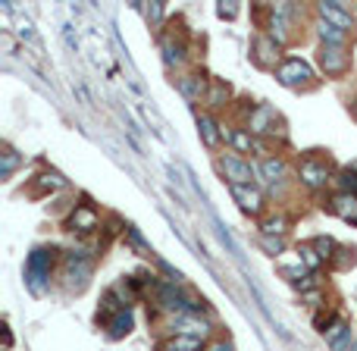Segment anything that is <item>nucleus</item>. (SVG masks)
I'll list each match as a JSON object with an SVG mask.
<instances>
[{"mask_svg":"<svg viewBox=\"0 0 357 351\" xmlns=\"http://www.w3.org/2000/svg\"><path fill=\"white\" fill-rule=\"evenodd\" d=\"M148 16H151V19H154V22H160V16H163V6H160V3L148 6Z\"/></svg>","mask_w":357,"mask_h":351,"instance_id":"obj_30","label":"nucleus"},{"mask_svg":"<svg viewBox=\"0 0 357 351\" xmlns=\"http://www.w3.org/2000/svg\"><path fill=\"white\" fill-rule=\"evenodd\" d=\"M276 79L282 82V85H289V88L310 85V79H314V69H310V63H304L301 57H289V60L279 63Z\"/></svg>","mask_w":357,"mask_h":351,"instance_id":"obj_3","label":"nucleus"},{"mask_svg":"<svg viewBox=\"0 0 357 351\" xmlns=\"http://www.w3.org/2000/svg\"><path fill=\"white\" fill-rule=\"evenodd\" d=\"M333 214L342 216L345 223H354L357 226V195L354 191H339V195H333Z\"/></svg>","mask_w":357,"mask_h":351,"instance_id":"obj_11","label":"nucleus"},{"mask_svg":"<svg viewBox=\"0 0 357 351\" xmlns=\"http://www.w3.org/2000/svg\"><path fill=\"white\" fill-rule=\"evenodd\" d=\"M226 100H229V85H226V82H220V79H213V82H210L207 107H213V110H216V107H222Z\"/></svg>","mask_w":357,"mask_h":351,"instance_id":"obj_22","label":"nucleus"},{"mask_svg":"<svg viewBox=\"0 0 357 351\" xmlns=\"http://www.w3.org/2000/svg\"><path fill=\"white\" fill-rule=\"evenodd\" d=\"M107 329H110L113 339H123V336L132 329V317H129V311H119V314L113 317L110 323H107Z\"/></svg>","mask_w":357,"mask_h":351,"instance_id":"obj_23","label":"nucleus"},{"mask_svg":"<svg viewBox=\"0 0 357 351\" xmlns=\"http://www.w3.org/2000/svg\"><path fill=\"white\" fill-rule=\"evenodd\" d=\"M348 63H351V57H348L345 47H335V44H320V66L326 75H342L348 73Z\"/></svg>","mask_w":357,"mask_h":351,"instance_id":"obj_5","label":"nucleus"},{"mask_svg":"<svg viewBox=\"0 0 357 351\" xmlns=\"http://www.w3.org/2000/svg\"><path fill=\"white\" fill-rule=\"evenodd\" d=\"M216 167H220V173L229 179V185H251L254 182V173H257V170H254L251 163L245 160V157L235 154V151H232V154H220Z\"/></svg>","mask_w":357,"mask_h":351,"instance_id":"obj_2","label":"nucleus"},{"mask_svg":"<svg viewBox=\"0 0 357 351\" xmlns=\"http://www.w3.org/2000/svg\"><path fill=\"white\" fill-rule=\"evenodd\" d=\"M254 57L260 66H276L279 60V41L273 35H257L254 38Z\"/></svg>","mask_w":357,"mask_h":351,"instance_id":"obj_9","label":"nucleus"},{"mask_svg":"<svg viewBox=\"0 0 357 351\" xmlns=\"http://www.w3.org/2000/svg\"><path fill=\"white\" fill-rule=\"evenodd\" d=\"M317 31H320L323 44H335V47H345V44H348V31H342L339 25H329V22H323V19H320Z\"/></svg>","mask_w":357,"mask_h":351,"instance_id":"obj_20","label":"nucleus"},{"mask_svg":"<svg viewBox=\"0 0 357 351\" xmlns=\"http://www.w3.org/2000/svg\"><path fill=\"white\" fill-rule=\"evenodd\" d=\"M310 248H314V251L320 254V260H333L335 241H333V239H323V235H320V239H314V245H310Z\"/></svg>","mask_w":357,"mask_h":351,"instance_id":"obj_24","label":"nucleus"},{"mask_svg":"<svg viewBox=\"0 0 357 351\" xmlns=\"http://www.w3.org/2000/svg\"><path fill=\"white\" fill-rule=\"evenodd\" d=\"M276 110L273 107H257V110H251V119H248V129L251 132H276Z\"/></svg>","mask_w":357,"mask_h":351,"instance_id":"obj_16","label":"nucleus"},{"mask_svg":"<svg viewBox=\"0 0 357 351\" xmlns=\"http://www.w3.org/2000/svg\"><path fill=\"white\" fill-rule=\"evenodd\" d=\"M298 254H301V260H304V267H307V270H317V267H320V254L314 251V248H298Z\"/></svg>","mask_w":357,"mask_h":351,"instance_id":"obj_26","label":"nucleus"},{"mask_svg":"<svg viewBox=\"0 0 357 351\" xmlns=\"http://www.w3.org/2000/svg\"><path fill=\"white\" fill-rule=\"evenodd\" d=\"M16 167H19V157H16V151H10V148H6V151H3V163H0V176L6 179V176H10Z\"/></svg>","mask_w":357,"mask_h":351,"instance_id":"obj_25","label":"nucleus"},{"mask_svg":"<svg viewBox=\"0 0 357 351\" xmlns=\"http://www.w3.org/2000/svg\"><path fill=\"white\" fill-rule=\"evenodd\" d=\"M204 339L201 336H169V339H163L157 351H201Z\"/></svg>","mask_w":357,"mask_h":351,"instance_id":"obj_18","label":"nucleus"},{"mask_svg":"<svg viewBox=\"0 0 357 351\" xmlns=\"http://www.w3.org/2000/svg\"><path fill=\"white\" fill-rule=\"evenodd\" d=\"M323 336H326V345L333 351H348V345H351V323H348L345 317H335V320L323 329Z\"/></svg>","mask_w":357,"mask_h":351,"instance_id":"obj_7","label":"nucleus"},{"mask_svg":"<svg viewBox=\"0 0 357 351\" xmlns=\"http://www.w3.org/2000/svg\"><path fill=\"white\" fill-rule=\"evenodd\" d=\"M257 176L270 185H279V182H285V176H289V167H285L282 157H264V160L257 163Z\"/></svg>","mask_w":357,"mask_h":351,"instance_id":"obj_10","label":"nucleus"},{"mask_svg":"<svg viewBox=\"0 0 357 351\" xmlns=\"http://www.w3.org/2000/svg\"><path fill=\"white\" fill-rule=\"evenodd\" d=\"M285 229H289V216L285 214H270V216H264L260 220V235H282Z\"/></svg>","mask_w":357,"mask_h":351,"instance_id":"obj_21","label":"nucleus"},{"mask_svg":"<svg viewBox=\"0 0 357 351\" xmlns=\"http://www.w3.org/2000/svg\"><path fill=\"white\" fill-rule=\"evenodd\" d=\"M229 195H232V201L238 204L245 214H251V216L264 214V195H260V188H254V185H229Z\"/></svg>","mask_w":357,"mask_h":351,"instance_id":"obj_4","label":"nucleus"},{"mask_svg":"<svg viewBox=\"0 0 357 351\" xmlns=\"http://www.w3.org/2000/svg\"><path fill=\"white\" fill-rule=\"evenodd\" d=\"M298 176L307 188H323L329 182V163L326 160H317V157H307V160L298 167Z\"/></svg>","mask_w":357,"mask_h":351,"instance_id":"obj_6","label":"nucleus"},{"mask_svg":"<svg viewBox=\"0 0 357 351\" xmlns=\"http://www.w3.org/2000/svg\"><path fill=\"white\" fill-rule=\"evenodd\" d=\"M19 35H22L25 41H31V44L38 47V35H35V29H31V22H22V25H19Z\"/></svg>","mask_w":357,"mask_h":351,"instance_id":"obj_29","label":"nucleus"},{"mask_svg":"<svg viewBox=\"0 0 357 351\" xmlns=\"http://www.w3.org/2000/svg\"><path fill=\"white\" fill-rule=\"evenodd\" d=\"M178 91L185 94V98L188 100H207V79H204V75H197V73H191V75H182V79H178Z\"/></svg>","mask_w":357,"mask_h":351,"instance_id":"obj_14","label":"nucleus"},{"mask_svg":"<svg viewBox=\"0 0 357 351\" xmlns=\"http://www.w3.org/2000/svg\"><path fill=\"white\" fill-rule=\"evenodd\" d=\"M320 19L329 25H339L342 31H351L354 22H351V13L345 10L342 3H320Z\"/></svg>","mask_w":357,"mask_h":351,"instance_id":"obj_12","label":"nucleus"},{"mask_svg":"<svg viewBox=\"0 0 357 351\" xmlns=\"http://www.w3.org/2000/svg\"><path fill=\"white\" fill-rule=\"evenodd\" d=\"M38 179H41V188H50V191L63 188V179H60V176H54V173H50V176H38Z\"/></svg>","mask_w":357,"mask_h":351,"instance_id":"obj_28","label":"nucleus"},{"mask_svg":"<svg viewBox=\"0 0 357 351\" xmlns=\"http://www.w3.org/2000/svg\"><path fill=\"white\" fill-rule=\"evenodd\" d=\"M163 60H167V66H182V63L188 60V47H185V41H176L173 35L163 38Z\"/></svg>","mask_w":357,"mask_h":351,"instance_id":"obj_19","label":"nucleus"},{"mask_svg":"<svg viewBox=\"0 0 357 351\" xmlns=\"http://www.w3.org/2000/svg\"><path fill=\"white\" fill-rule=\"evenodd\" d=\"M54 248H38V251L29 254L25 260V279H29L31 292H44L47 289V279H50V270H54Z\"/></svg>","mask_w":357,"mask_h":351,"instance_id":"obj_1","label":"nucleus"},{"mask_svg":"<svg viewBox=\"0 0 357 351\" xmlns=\"http://www.w3.org/2000/svg\"><path fill=\"white\" fill-rule=\"evenodd\" d=\"M222 138H226L229 144L235 148V154H257L260 151V144L251 138V132H245V129H222Z\"/></svg>","mask_w":357,"mask_h":351,"instance_id":"obj_13","label":"nucleus"},{"mask_svg":"<svg viewBox=\"0 0 357 351\" xmlns=\"http://www.w3.org/2000/svg\"><path fill=\"white\" fill-rule=\"evenodd\" d=\"M69 229H73V232H94V229H98V214H94V207L79 204V207L73 210V216H69Z\"/></svg>","mask_w":357,"mask_h":351,"instance_id":"obj_15","label":"nucleus"},{"mask_svg":"<svg viewBox=\"0 0 357 351\" xmlns=\"http://www.w3.org/2000/svg\"><path fill=\"white\" fill-rule=\"evenodd\" d=\"M66 279H69V285H79V289L91 279V260L82 251H73L66 257Z\"/></svg>","mask_w":357,"mask_h":351,"instance_id":"obj_8","label":"nucleus"},{"mask_svg":"<svg viewBox=\"0 0 357 351\" xmlns=\"http://www.w3.org/2000/svg\"><path fill=\"white\" fill-rule=\"evenodd\" d=\"M197 132H201V138H204L207 148H216V144L222 142V129L216 126L213 117H207V113H197Z\"/></svg>","mask_w":357,"mask_h":351,"instance_id":"obj_17","label":"nucleus"},{"mask_svg":"<svg viewBox=\"0 0 357 351\" xmlns=\"http://www.w3.org/2000/svg\"><path fill=\"white\" fill-rule=\"evenodd\" d=\"M260 245H264L270 254H282L285 251V241L282 239H273V235H260Z\"/></svg>","mask_w":357,"mask_h":351,"instance_id":"obj_27","label":"nucleus"}]
</instances>
